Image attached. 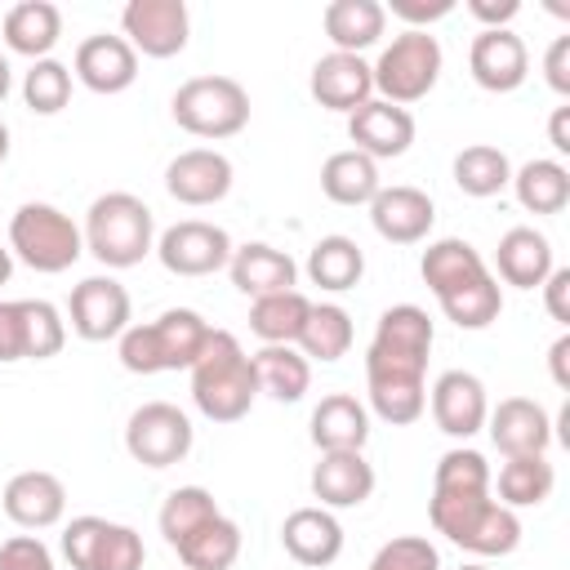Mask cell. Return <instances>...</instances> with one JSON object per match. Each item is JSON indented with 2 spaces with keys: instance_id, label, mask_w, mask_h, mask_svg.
<instances>
[{
  "instance_id": "bcb514c9",
  "label": "cell",
  "mask_w": 570,
  "mask_h": 570,
  "mask_svg": "<svg viewBox=\"0 0 570 570\" xmlns=\"http://www.w3.org/2000/svg\"><path fill=\"white\" fill-rule=\"evenodd\" d=\"M543 80L552 85V94L570 98V36H557L543 53Z\"/></svg>"
},
{
  "instance_id": "d4e9b609",
  "label": "cell",
  "mask_w": 570,
  "mask_h": 570,
  "mask_svg": "<svg viewBox=\"0 0 570 570\" xmlns=\"http://www.w3.org/2000/svg\"><path fill=\"white\" fill-rule=\"evenodd\" d=\"M312 499H321V508H361L374 494V463L365 459V450H330L316 459L312 476Z\"/></svg>"
},
{
  "instance_id": "d6a6232c",
  "label": "cell",
  "mask_w": 570,
  "mask_h": 570,
  "mask_svg": "<svg viewBox=\"0 0 570 570\" xmlns=\"http://www.w3.org/2000/svg\"><path fill=\"white\" fill-rule=\"evenodd\" d=\"M254 374H258V392H267L281 405L303 401L312 387V361L294 343H263L254 352Z\"/></svg>"
},
{
  "instance_id": "74e56055",
  "label": "cell",
  "mask_w": 570,
  "mask_h": 570,
  "mask_svg": "<svg viewBox=\"0 0 570 570\" xmlns=\"http://www.w3.org/2000/svg\"><path fill=\"white\" fill-rule=\"evenodd\" d=\"M307 312H312V298L303 289H281L249 303V330L258 343H298Z\"/></svg>"
},
{
  "instance_id": "f907efd6",
  "label": "cell",
  "mask_w": 570,
  "mask_h": 570,
  "mask_svg": "<svg viewBox=\"0 0 570 570\" xmlns=\"http://www.w3.org/2000/svg\"><path fill=\"white\" fill-rule=\"evenodd\" d=\"M548 142L557 156H570V107H552L548 116Z\"/></svg>"
},
{
  "instance_id": "e575fe53",
  "label": "cell",
  "mask_w": 570,
  "mask_h": 570,
  "mask_svg": "<svg viewBox=\"0 0 570 570\" xmlns=\"http://www.w3.org/2000/svg\"><path fill=\"white\" fill-rule=\"evenodd\" d=\"M379 187H383L379 165L370 156H361L356 147H343V151L325 156V165H321V191L334 205H370L379 196Z\"/></svg>"
},
{
  "instance_id": "f35d334b",
  "label": "cell",
  "mask_w": 570,
  "mask_h": 570,
  "mask_svg": "<svg viewBox=\"0 0 570 570\" xmlns=\"http://www.w3.org/2000/svg\"><path fill=\"white\" fill-rule=\"evenodd\" d=\"M352 338H356V325H352V316H347V307H338V303H312V312H307V325H303V334H298V352L307 356V361H338V356H347L352 352Z\"/></svg>"
},
{
  "instance_id": "cb8c5ba5",
  "label": "cell",
  "mask_w": 570,
  "mask_h": 570,
  "mask_svg": "<svg viewBox=\"0 0 570 570\" xmlns=\"http://www.w3.org/2000/svg\"><path fill=\"white\" fill-rule=\"evenodd\" d=\"M370 223L387 245H419L428 240L432 223H436V205L428 191L396 183V187H379V196L370 200Z\"/></svg>"
},
{
  "instance_id": "484cf974",
  "label": "cell",
  "mask_w": 570,
  "mask_h": 570,
  "mask_svg": "<svg viewBox=\"0 0 570 570\" xmlns=\"http://www.w3.org/2000/svg\"><path fill=\"white\" fill-rule=\"evenodd\" d=\"M281 548L307 566V570H321V566H334L343 557V525L330 508H294L285 521H281Z\"/></svg>"
},
{
  "instance_id": "4fadbf2b",
  "label": "cell",
  "mask_w": 570,
  "mask_h": 570,
  "mask_svg": "<svg viewBox=\"0 0 570 570\" xmlns=\"http://www.w3.org/2000/svg\"><path fill=\"white\" fill-rule=\"evenodd\" d=\"M232 236L218 227V223H205V218H183L174 227H165L156 236V258L169 276H214L232 263Z\"/></svg>"
},
{
  "instance_id": "8992f818",
  "label": "cell",
  "mask_w": 570,
  "mask_h": 570,
  "mask_svg": "<svg viewBox=\"0 0 570 570\" xmlns=\"http://www.w3.org/2000/svg\"><path fill=\"white\" fill-rule=\"evenodd\" d=\"M209 321L191 307H165L156 321L129 325L116 338L120 365L129 374H165V370H191V361L200 356L205 338H209Z\"/></svg>"
},
{
  "instance_id": "d590c367",
  "label": "cell",
  "mask_w": 570,
  "mask_h": 570,
  "mask_svg": "<svg viewBox=\"0 0 570 570\" xmlns=\"http://www.w3.org/2000/svg\"><path fill=\"white\" fill-rule=\"evenodd\" d=\"M365 276V249L352 236H321L307 254V281L321 285L325 294L356 289Z\"/></svg>"
},
{
  "instance_id": "7402d4cb",
  "label": "cell",
  "mask_w": 570,
  "mask_h": 570,
  "mask_svg": "<svg viewBox=\"0 0 570 570\" xmlns=\"http://www.w3.org/2000/svg\"><path fill=\"white\" fill-rule=\"evenodd\" d=\"M485 432L494 441V450L503 459H517V454H548L552 445V419L539 401L530 396H503L490 414H485Z\"/></svg>"
},
{
  "instance_id": "e0dca14e",
  "label": "cell",
  "mask_w": 570,
  "mask_h": 570,
  "mask_svg": "<svg viewBox=\"0 0 570 570\" xmlns=\"http://www.w3.org/2000/svg\"><path fill=\"white\" fill-rule=\"evenodd\" d=\"M468 71L485 94H512L530 76V49L512 27L476 31L468 45Z\"/></svg>"
},
{
  "instance_id": "ee69618b",
  "label": "cell",
  "mask_w": 570,
  "mask_h": 570,
  "mask_svg": "<svg viewBox=\"0 0 570 570\" xmlns=\"http://www.w3.org/2000/svg\"><path fill=\"white\" fill-rule=\"evenodd\" d=\"M0 570H58L40 534H13L0 543Z\"/></svg>"
},
{
  "instance_id": "603a6c76",
  "label": "cell",
  "mask_w": 570,
  "mask_h": 570,
  "mask_svg": "<svg viewBox=\"0 0 570 570\" xmlns=\"http://www.w3.org/2000/svg\"><path fill=\"white\" fill-rule=\"evenodd\" d=\"M0 508H4V517L18 530H31L36 534V530H49V525L62 521V512H67V485L53 472H45V468H27V472L9 476V485L0 494Z\"/></svg>"
},
{
  "instance_id": "44dd1931",
  "label": "cell",
  "mask_w": 570,
  "mask_h": 570,
  "mask_svg": "<svg viewBox=\"0 0 570 570\" xmlns=\"http://www.w3.org/2000/svg\"><path fill=\"white\" fill-rule=\"evenodd\" d=\"M347 138H352L356 151L370 156L374 165H379V160H396V156H405L410 142H414V116H410V107L370 98L365 107H356V111L347 116Z\"/></svg>"
},
{
  "instance_id": "7bdbcfd3",
  "label": "cell",
  "mask_w": 570,
  "mask_h": 570,
  "mask_svg": "<svg viewBox=\"0 0 570 570\" xmlns=\"http://www.w3.org/2000/svg\"><path fill=\"white\" fill-rule=\"evenodd\" d=\"M365 570H441V552L428 534H396L370 557Z\"/></svg>"
},
{
  "instance_id": "6da1fadb",
  "label": "cell",
  "mask_w": 570,
  "mask_h": 570,
  "mask_svg": "<svg viewBox=\"0 0 570 570\" xmlns=\"http://www.w3.org/2000/svg\"><path fill=\"white\" fill-rule=\"evenodd\" d=\"M490 463L481 450L454 445L436 459L428 517L432 530L472 557H508L521 543V517L490 490Z\"/></svg>"
},
{
  "instance_id": "83f0119b",
  "label": "cell",
  "mask_w": 570,
  "mask_h": 570,
  "mask_svg": "<svg viewBox=\"0 0 570 570\" xmlns=\"http://www.w3.org/2000/svg\"><path fill=\"white\" fill-rule=\"evenodd\" d=\"M552 240L534 227H508L499 236V249H494V281L512 285V289H539L552 272Z\"/></svg>"
},
{
  "instance_id": "4316f807",
  "label": "cell",
  "mask_w": 570,
  "mask_h": 570,
  "mask_svg": "<svg viewBox=\"0 0 570 570\" xmlns=\"http://www.w3.org/2000/svg\"><path fill=\"white\" fill-rule=\"evenodd\" d=\"M227 276L232 285L245 294V298H267V294H281V289H298V263L267 245V240H245L232 249V263H227Z\"/></svg>"
},
{
  "instance_id": "f5cc1de1",
  "label": "cell",
  "mask_w": 570,
  "mask_h": 570,
  "mask_svg": "<svg viewBox=\"0 0 570 570\" xmlns=\"http://www.w3.org/2000/svg\"><path fill=\"white\" fill-rule=\"evenodd\" d=\"M9 276H13V254L0 245V285H9Z\"/></svg>"
},
{
  "instance_id": "ab89813d",
  "label": "cell",
  "mask_w": 570,
  "mask_h": 570,
  "mask_svg": "<svg viewBox=\"0 0 570 570\" xmlns=\"http://www.w3.org/2000/svg\"><path fill=\"white\" fill-rule=\"evenodd\" d=\"M454 187L463 196H499L503 187H512V160L503 147H490V142H472L454 156Z\"/></svg>"
},
{
  "instance_id": "ffe728a7",
  "label": "cell",
  "mask_w": 570,
  "mask_h": 570,
  "mask_svg": "<svg viewBox=\"0 0 570 570\" xmlns=\"http://www.w3.org/2000/svg\"><path fill=\"white\" fill-rule=\"evenodd\" d=\"M307 89L312 98L325 107V111H343L352 116L356 107H365L374 98V71L361 53H338L330 49L325 58L312 62V76H307Z\"/></svg>"
},
{
  "instance_id": "836d02e7",
  "label": "cell",
  "mask_w": 570,
  "mask_h": 570,
  "mask_svg": "<svg viewBox=\"0 0 570 570\" xmlns=\"http://www.w3.org/2000/svg\"><path fill=\"white\" fill-rule=\"evenodd\" d=\"M512 191L525 214H561L570 205V169L557 156L525 160L521 169H512Z\"/></svg>"
},
{
  "instance_id": "f6af8a7d",
  "label": "cell",
  "mask_w": 570,
  "mask_h": 570,
  "mask_svg": "<svg viewBox=\"0 0 570 570\" xmlns=\"http://www.w3.org/2000/svg\"><path fill=\"white\" fill-rule=\"evenodd\" d=\"M392 18H401L405 22V31H428L432 22H441V18H450L454 13V0H392V4H383Z\"/></svg>"
},
{
  "instance_id": "8fae6325",
  "label": "cell",
  "mask_w": 570,
  "mask_h": 570,
  "mask_svg": "<svg viewBox=\"0 0 570 570\" xmlns=\"http://www.w3.org/2000/svg\"><path fill=\"white\" fill-rule=\"evenodd\" d=\"M67 343V321L49 298H0V365L49 361Z\"/></svg>"
},
{
  "instance_id": "5b68a950",
  "label": "cell",
  "mask_w": 570,
  "mask_h": 570,
  "mask_svg": "<svg viewBox=\"0 0 570 570\" xmlns=\"http://www.w3.org/2000/svg\"><path fill=\"white\" fill-rule=\"evenodd\" d=\"M80 236H85V254H94L111 272H125L156 249V218L147 200H138L134 191H102L85 209Z\"/></svg>"
},
{
  "instance_id": "11a10c76",
  "label": "cell",
  "mask_w": 570,
  "mask_h": 570,
  "mask_svg": "<svg viewBox=\"0 0 570 570\" xmlns=\"http://www.w3.org/2000/svg\"><path fill=\"white\" fill-rule=\"evenodd\" d=\"M459 570H490V566H481V561H468V566H459Z\"/></svg>"
},
{
  "instance_id": "816d5d0a",
  "label": "cell",
  "mask_w": 570,
  "mask_h": 570,
  "mask_svg": "<svg viewBox=\"0 0 570 570\" xmlns=\"http://www.w3.org/2000/svg\"><path fill=\"white\" fill-rule=\"evenodd\" d=\"M9 89H13V67H9V58L0 53V102L9 98Z\"/></svg>"
},
{
  "instance_id": "b9f144b4",
  "label": "cell",
  "mask_w": 570,
  "mask_h": 570,
  "mask_svg": "<svg viewBox=\"0 0 570 570\" xmlns=\"http://www.w3.org/2000/svg\"><path fill=\"white\" fill-rule=\"evenodd\" d=\"M214 512H218V503H214V494H209L205 485H178V490H169V494H165L156 525H160L165 543L174 548L191 525H200V521H205V517H214Z\"/></svg>"
},
{
  "instance_id": "30bf717a",
  "label": "cell",
  "mask_w": 570,
  "mask_h": 570,
  "mask_svg": "<svg viewBox=\"0 0 570 570\" xmlns=\"http://www.w3.org/2000/svg\"><path fill=\"white\" fill-rule=\"evenodd\" d=\"M62 557L71 570H142L147 548H142V534L134 525L85 512V517L67 521Z\"/></svg>"
},
{
  "instance_id": "9a60e30c",
  "label": "cell",
  "mask_w": 570,
  "mask_h": 570,
  "mask_svg": "<svg viewBox=\"0 0 570 570\" xmlns=\"http://www.w3.org/2000/svg\"><path fill=\"white\" fill-rule=\"evenodd\" d=\"M120 36L142 58H174L187 49L191 13L183 0H129L120 13Z\"/></svg>"
},
{
  "instance_id": "277c9868",
  "label": "cell",
  "mask_w": 570,
  "mask_h": 570,
  "mask_svg": "<svg viewBox=\"0 0 570 570\" xmlns=\"http://www.w3.org/2000/svg\"><path fill=\"white\" fill-rule=\"evenodd\" d=\"M187 374H191V401L209 423H240L258 396L254 356L240 347L232 330H209Z\"/></svg>"
},
{
  "instance_id": "ac0fdd59",
  "label": "cell",
  "mask_w": 570,
  "mask_h": 570,
  "mask_svg": "<svg viewBox=\"0 0 570 570\" xmlns=\"http://www.w3.org/2000/svg\"><path fill=\"white\" fill-rule=\"evenodd\" d=\"M428 405H432L436 428L445 436H454V441L476 436L485 428V414H490L485 383L472 370H445V374H436V383L428 392Z\"/></svg>"
},
{
  "instance_id": "ba28073f",
  "label": "cell",
  "mask_w": 570,
  "mask_h": 570,
  "mask_svg": "<svg viewBox=\"0 0 570 570\" xmlns=\"http://www.w3.org/2000/svg\"><path fill=\"white\" fill-rule=\"evenodd\" d=\"M9 254L18 263H27L31 272L58 276L67 272L80 254H85V236L71 223V214H62L49 200H27L18 205V214L9 218Z\"/></svg>"
},
{
  "instance_id": "d6986e66",
  "label": "cell",
  "mask_w": 570,
  "mask_h": 570,
  "mask_svg": "<svg viewBox=\"0 0 570 570\" xmlns=\"http://www.w3.org/2000/svg\"><path fill=\"white\" fill-rule=\"evenodd\" d=\"M71 76L89 89V94H125L134 80H138V53L129 49L125 36H85L76 45V58H71Z\"/></svg>"
},
{
  "instance_id": "db71d44e",
  "label": "cell",
  "mask_w": 570,
  "mask_h": 570,
  "mask_svg": "<svg viewBox=\"0 0 570 570\" xmlns=\"http://www.w3.org/2000/svg\"><path fill=\"white\" fill-rule=\"evenodd\" d=\"M4 160H9V125L0 120V165H4Z\"/></svg>"
},
{
  "instance_id": "c3c4849f",
  "label": "cell",
  "mask_w": 570,
  "mask_h": 570,
  "mask_svg": "<svg viewBox=\"0 0 570 570\" xmlns=\"http://www.w3.org/2000/svg\"><path fill=\"white\" fill-rule=\"evenodd\" d=\"M468 13L481 22V31H499L521 13V0H468Z\"/></svg>"
},
{
  "instance_id": "7dc6e473",
  "label": "cell",
  "mask_w": 570,
  "mask_h": 570,
  "mask_svg": "<svg viewBox=\"0 0 570 570\" xmlns=\"http://www.w3.org/2000/svg\"><path fill=\"white\" fill-rule=\"evenodd\" d=\"M543 289V307L557 325H570V267H552L548 281L539 285Z\"/></svg>"
},
{
  "instance_id": "2e32d148",
  "label": "cell",
  "mask_w": 570,
  "mask_h": 570,
  "mask_svg": "<svg viewBox=\"0 0 570 570\" xmlns=\"http://www.w3.org/2000/svg\"><path fill=\"white\" fill-rule=\"evenodd\" d=\"M232 178H236L232 160L214 147H187L165 165V191L178 205H191V209L218 205L232 191Z\"/></svg>"
},
{
  "instance_id": "5bb4252c",
  "label": "cell",
  "mask_w": 570,
  "mask_h": 570,
  "mask_svg": "<svg viewBox=\"0 0 570 570\" xmlns=\"http://www.w3.org/2000/svg\"><path fill=\"white\" fill-rule=\"evenodd\" d=\"M67 321H71V334L85 338V343L120 338L129 330V321H134L129 289L116 276H85L80 285H71Z\"/></svg>"
},
{
  "instance_id": "8d00e7d4",
  "label": "cell",
  "mask_w": 570,
  "mask_h": 570,
  "mask_svg": "<svg viewBox=\"0 0 570 570\" xmlns=\"http://www.w3.org/2000/svg\"><path fill=\"white\" fill-rule=\"evenodd\" d=\"M552 485H557V472H552L548 454H517V459H503L499 481H490V490L499 494V503L512 508V512H517V508H539V503H548Z\"/></svg>"
},
{
  "instance_id": "52a82bcc",
  "label": "cell",
  "mask_w": 570,
  "mask_h": 570,
  "mask_svg": "<svg viewBox=\"0 0 570 570\" xmlns=\"http://www.w3.org/2000/svg\"><path fill=\"white\" fill-rule=\"evenodd\" d=\"M169 116L191 138H236L249 125V94L232 76H191L174 89Z\"/></svg>"
},
{
  "instance_id": "60d3db41",
  "label": "cell",
  "mask_w": 570,
  "mask_h": 570,
  "mask_svg": "<svg viewBox=\"0 0 570 570\" xmlns=\"http://www.w3.org/2000/svg\"><path fill=\"white\" fill-rule=\"evenodd\" d=\"M22 102L36 116H58L71 102V67L58 58H40L22 76Z\"/></svg>"
},
{
  "instance_id": "f546056e",
  "label": "cell",
  "mask_w": 570,
  "mask_h": 570,
  "mask_svg": "<svg viewBox=\"0 0 570 570\" xmlns=\"http://www.w3.org/2000/svg\"><path fill=\"white\" fill-rule=\"evenodd\" d=\"M321 27L338 53H365L387 31V9L379 0H330Z\"/></svg>"
},
{
  "instance_id": "7c38bea8",
  "label": "cell",
  "mask_w": 570,
  "mask_h": 570,
  "mask_svg": "<svg viewBox=\"0 0 570 570\" xmlns=\"http://www.w3.org/2000/svg\"><path fill=\"white\" fill-rule=\"evenodd\" d=\"M191 445H196V428L169 401H147L125 423V450H129V459L142 463V468H151V472L183 463L191 454Z\"/></svg>"
},
{
  "instance_id": "9c48e42d",
  "label": "cell",
  "mask_w": 570,
  "mask_h": 570,
  "mask_svg": "<svg viewBox=\"0 0 570 570\" xmlns=\"http://www.w3.org/2000/svg\"><path fill=\"white\" fill-rule=\"evenodd\" d=\"M441 67H445V53H441V40L432 31H401L379 53V62H370L374 98L410 107V102H419V98H428L436 89Z\"/></svg>"
},
{
  "instance_id": "1f68e13d",
  "label": "cell",
  "mask_w": 570,
  "mask_h": 570,
  "mask_svg": "<svg viewBox=\"0 0 570 570\" xmlns=\"http://www.w3.org/2000/svg\"><path fill=\"white\" fill-rule=\"evenodd\" d=\"M178 561L187 570H232L240 557V525L232 517H223V508L214 517H205L200 525H191L178 543H174Z\"/></svg>"
},
{
  "instance_id": "3957f363",
  "label": "cell",
  "mask_w": 570,
  "mask_h": 570,
  "mask_svg": "<svg viewBox=\"0 0 570 570\" xmlns=\"http://www.w3.org/2000/svg\"><path fill=\"white\" fill-rule=\"evenodd\" d=\"M419 276L432 289L445 321H454L459 330H485L503 312V289H499L494 272L485 267L481 249L468 245L463 236L432 240L419 258Z\"/></svg>"
},
{
  "instance_id": "7a4b0ae2",
  "label": "cell",
  "mask_w": 570,
  "mask_h": 570,
  "mask_svg": "<svg viewBox=\"0 0 570 570\" xmlns=\"http://www.w3.org/2000/svg\"><path fill=\"white\" fill-rule=\"evenodd\" d=\"M432 316L419 303H392L365 347V392L383 423L405 428L428 410V356H432Z\"/></svg>"
},
{
  "instance_id": "4dcf8cb0",
  "label": "cell",
  "mask_w": 570,
  "mask_h": 570,
  "mask_svg": "<svg viewBox=\"0 0 570 570\" xmlns=\"http://www.w3.org/2000/svg\"><path fill=\"white\" fill-rule=\"evenodd\" d=\"M0 31H4V45H9L13 53L40 62V58H49L53 45L62 40V9L49 4V0H22V4H13V9L4 13V27H0Z\"/></svg>"
},
{
  "instance_id": "f1b7e54d",
  "label": "cell",
  "mask_w": 570,
  "mask_h": 570,
  "mask_svg": "<svg viewBox=\"0 0 570 570\" xmlns=\"http://www.w3.org/2000/svg\"><path fill=\"white\" fill-rule=\"evenodd\" d=\"M307 432H312V445L321 454H330V450H365V441H370V410L352 392H330V396L316 401Z\"/></svg>"
},
{
  "instance_id": "681fc988",
  "label": "cell",
  "mask_w": 570,
  "mask_h": 570,
  "mask_svg": "<svg viewBox=\"0 0 570 570\" xmlns=\"http://www.w3.org/2000/svg\"><path fill=\"white\" fill-rule=\"evenodd\" d=\"M548 370H552V383L566 392L570 387V334H557V343L548 347Z\"/></svg>"
}]
</instances>
